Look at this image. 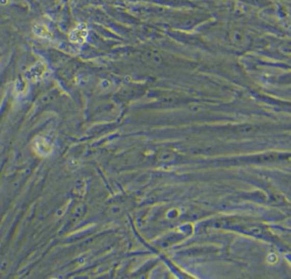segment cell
I'll return each instance as SVG.
<instances>
[{
	"instance_id": "obj_1",
	"label": "cell",
	"mask_w": 291,
	"mask_h": 279,
	"mask_svg": "<svg viewBox=\"0 0 291 279\" xmlns=\"http://www.w3.org/2000/svg\"><path fill=\"white\" fill-rule=\"evenodd\" d=\"M143 57H144L145 61L151 66H160L162 64V55L156 49H147L143 54Z\"/></svg>"
},
{
	"instance_id": "obj_2",
	"label": "cell",
	"mask_w": 291,
	"mask_h": 279,
	"mask_svg": "<svg viewBox=\"0 0 291 279\" xmlns=\"http://www.w3.org/2000/svg\"><path fill=\"white\" fill-rule=\"evenodd\" d=\"M44 72H45V67H44V65L42 63H38L29 70L27 75L30 79L36 80L38 77L44 75Z\"/></svg>"
}]
</instances>
